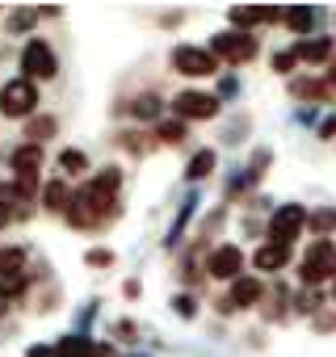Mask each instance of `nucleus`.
Wrapping results in <instances>:
<instances>
[{"label":"nucleus","instance_id":"nucleus-1","mask_svg":"<svg viewBox=\"0 0 336 357\" xmlns=\"http://www.w3.org/2000/svg\"><path fill=\"white\" fill-rule=\"evenodd\" d=\"M0 114L30 122V118L38 114V84L26 80V76H17V80H9V84H0Z\"/></svg>","mask_w":336,"mask_h":357},{"label":"nucleus","instance_id":"nucleus-2","mask_svg":"<svg viewBox=\"0 0 336 357\" xmlns=\"http://www.w3.org/2000/svg\"><path fill=\"white\" fill-rule=\"evenodd\" d=\"M22 72H26V80H34V84L59 76V59H55V51H51L47 38H30V43L22 47Z\"/></svg>","mask_w":336,"mask_h":357},{"label":"nucleus","instance_id":"nucleus-3","mask_svg":"<svg viewBox=\"0 0 336 357\" xmlns=\"http://www.w3.org/2000/svg\"><path fill=\"white\" fill-rule=\"evenodd\" d=\"M303 282L307 286H319V282H336V244L332 240H315L311 248H307V257H303Z\"/></svg>","mask_w":336,"mask_h":357},{"label":"nucleus","instance_id":"nucleus-4","mask_svg":"<svg viewBox=\"0 0 336 357\" xmlns=\"http://www.w3.org/2000/svg\"><path fill=\"white\" fill-rule=\"evenodd\" d=\"M211 55L227 59V63H248V59H257V38L240 34V30H223L211 38Z\"/></svg>","mask_w":336,"mask_h":357},{"label":"nucleus","instance_id":"nucleus-5","mask_svg":"<svg viewBox=\"0 0 336 357\" xmlns=\"http://www.w3.org/2000/svg\"><path fill=\"white\" fill-rule=\"evenodd\" d=\"M173 114L181 122H202V118H215L219 114V97L215 93H202V89H181L173 97Z\"/></svg>","mask_w":336,"mask_h":357},{"label":"nucleus","instance_id":"nucleus-6","mask_svg":"<svg viewBox=\"0 0 336 357\" xmlns=\"http://www.w3.org/2000/svg\"><path fill=\"white\" fill-rule=\"evenodd\" d=\"M303 227H307V211L303 206H277L273 211V219H269V244H282V248H290L298 236H303Z\"/></svg>","mask_w":336,"mask_h":357},{"label":"nucleus","instance_id":"nucleus-7","mask_svg":"<svg viewBox=\"0 0 336 357\" xmlns=\"http://www.w3.org/2000/svg\"><path fill=\"white\" fill-rule=\"evenodd\" d=\"M173 68L190 80H202V76H215L219 72V59L211 55V47H177L173 51Z\"/></svg>","mask_w":336,"mask_h":357},{"label":"nucleus","instance_id":"nucleus-8","mask_svg":"<svg viewBox=\"0 0 336 357\" xmlns=\"http://www.w3.org/2000/svg\"><path fill=\"white\" fill-rule=\"evenodd\" d=\"M206 273H211L215 282H236V278H244V252H240L236 244H219V248L206 257Z\"/></svg>","mask_w":336,"mask_h":357},{"label":"nucleus","instance_id":"nucleus-9","mask_svg":"<svg viewBox=\"0 0 336 357\" xmlns=\"http://www.w3.org/2000/svg\"><path fill=\"white\" fill-rule=\"evenodd\" d=\"M72 190H68V176H55V181H47V190H43V206L51 211V215H68V206H72Z\"/></svg>","mask_w":336,"mask_h":357},{"label":"nucleus","instance_id":"nucleus-10","mask_svg":"<svg viewBox=\"0 0 336 357\" xmlns=\"http://www.w3.org/2000/svg\"><path fill=\"white\" fill-rule=\"evenodd\" d=\"M59 135V118L55 114H34L30 122H26V143H34V147H43L47 139H55Z\"/></svg>","mask_w":336,"mask_h":357},{"label":"nucleus","instance_id":"nucleus-11","mask_svg":"<svg viewBox=\"0 0 336 357\" xmlns=\"http://www.w3.org/2000/svg\"><path fill=\"white\" fill-rule=\"evenodd\" d=\"M261 294H265V290H261V282H257V278H236V282H231V294H227V303L240 311V307H252V303H261Z\"/></svg>","mask_w":336,"mask_h":357},{"label":"nucleus","instance_id":"nucleus-12","mask_svg":"<svg viewBox=\"0 0 336 357\" xmlns=\"http://www.w3.org/2000/svg\"><path fill=\"white\" fill-rule=\"evenodd\" d=\"M290 261V248H282V244H261L257 252H252V265L261 269V273H273V269H282Z\"/></svg>","mask_w":336,"mask_h":357},{"label":"nucleus","instance_id":"nucleus-13","mask_svg":"<svg viewBox=\"0 0 336 357\" xmlns=\"http://www.w3.org/2000/svg\"><path fill=\"white\" fill-rule=\"evenodd\" d=\"M215 164H219V155H215L211 147H202V151H194V155H190L185 176H190V181H206V176L215 172Z\"/></svg>","mask_w":336,"mask_h":357},{"label":"nucleus","instance_id":"nucleus-14","mask_svg":"<svg viewBox=\"0 0 336 357\" xmlns=\"http://www.w3.org/2000/svg\"><path fill=\"white\" fill-rule=\"evenodd\" d=\"M160 109H164V101H160L155 93H139V97L130 101V114H135L139 122H160Z\"/></svg>","mask_w":336,"mask_h":357},{"label":"nucleus","instance_id":"nucleus-15","mask_svg":"<svg viewBox=\"0 0 336 357\" xmlns=\"http://www.w3.org/2000/svg\"><path fill=\"white\" fill-rule=\"evenodd\" d=\"M26 273V248H0V282Z\"/></svg>","mask_w":336,"mask_h":357},{"label":"nucleus","instance_id":"nucleus-16","mask_svg":"<svg viewBox=\"0 0 336 357\" xmlns=\"http://www.w3.org/2000/svg\"><path fill=\"white\" fill-rule=\"evenodd\" d=\"M294 55H298V63H319V59H328V55H332V43H328V38L298 43V47H294Z\"/></svg>","mask_w":336,"mask_h":357},{"label":"nucleus","instance_id":"nucleus-17","mask_svg":"<svg viewBox=\"0 0 336 357\" xmlns=\"http://www.w3.org/2000/svg\"><path fill=\"white\" fill-rule=\"evenodd\" d=\"M59 168H63V176H80V172H89V155L80 147H63L59 151Z\"/></svg>","mask_w":336,"mask_h":357},{"label":"nucleus","instance_id":"nucleus-18","mask_svg":"<svg viewBox=\"0 0 336 357\" xmlns=\"http://www.w3.org/2000/svg\"><path fill=\"white\" fill-rule=\"evenodd\" d=\"M89 349H93V340H89V336H80V332L59 336V344H55V353H59V357H89Z\"/></svg>","mask_w":336,"mask_h":357},{"label":"nucleus","instance_id":"nucleus-19","mask_svg":"<svg viewBox=\"0 0 336 357\" xmlns=\"http://www.w3.org/2000/svg\"><path fill=\"white\" fill-rule=\"evenodd\" d=\"M194 211H198V194H190V198L181 202V211H177V223H173V227H168V240H164L168 248H173V244H177V236L185 231V223L194 219Z\"/></svg>","mask_w":336,"mask_h":357},{"label":"nucleus","instance_id":"nucleus-20","mask_svg":"<svg viewBox=\"0 0 336 357\" xmlns=\"http://www.w3.org/2000/svg\"><path fill=\"white\" fill-rule=\"evenodd\" d=\"M155 139L160 143H181L185 139V122L181 118H160L155 122Z\"/></svg>","mask_w":336,"mask_h":357},{"label":"nucleus","instance_id":"nucleus-21","mask_svg":"<svg viewBox=\"0 0 336 357\" xmlns=\"http://www.w3.org/2000/svg\"><path fill=\"white\" fill-rule=\"evenodd\" d=\"M286 26H290L294 34H311V26H315V9H307V5L290 9V13H286Z\"/></svg>","mask_w":336,"mask_h":357},{"label":"nucleus","instance_id":"nucleus-22","mask_svg":"<svg viewBox=\"0 0 336 357\" xmlns=\"http://www.w3.org/2000/svg\"><path fill=\"white\" fill-rule=\"evenodd\" d=\"M38 17H43L38 9H17V13L9 17V34H26V30H34V26H38Z\"/></svg>","mask_w":336,"mask_h":357},{"label":"nucleus","instance_id":"nucleus-23","mask_svg":"<svg viewBox=\"0 0 336 357\" xmlns=\"http://www.w3.org/2000/svg\"><path fill=\"white\" fill-rule=\"evenodd\" d=\"M307 227L311 231H336V211H311L307 215Z\"/></svg>","mask_w":336,"mask_h":357},{"label":"nucleus","instance_id":"nucleus-24","mask_svg":"<svg viewBox=\"0 0 336 357\" xmlns=\"http://www.w3.org/2000/svg\"><path fill=\"white\" fill-rule=\"evenodd\" d=\"M290 93L294 97H328V84H319V80H294Z\"/></svg>","mask_w":336,"mask_h":357},{"label":"nucleus","instance_id":"nucleus-25","mask_svg":"<svg viewBox=\"0 0 336 357\" xmlns=\"http://www.w3.org/2000/svg\"><path fill=\"white\" fill-rule=\"evenodd\" d=\"M84 265H89V269H105V265H114V252H109V248H89V252H84Z\"/></svg>","mask_w":336,"mask_h":357},{"label":"nucleus","instance_id":"nucleus-26","mask_svg":"<svg viewBox=\"0 0 336 357\" xmlns=\"http://www.w3.org/2000/svg\"><path fill=\"white\" fill-rule=\"evenodd\" d=\"M173 311H177L181 319H194V315H198V303H194L190 294H177V298H173Z\"/></svg>","mask_w":336,"mask_h":357},{"label":"nucleus","instance_id":"nucleus-27","mask_svg":"<svg viewBox=\"0 0 336 357\" xmlns=\"http://www.w3.org/2000/svg\"><path fill=\"white\" fill-rule=\"evenodd\" d=\"M298 63V55L294 51H282V55H273V72H290Z\"/></svg>","mask_w":336,"mask_h":357},{"label":"nucleus","instance_id":"nucleus-28","mask_svg":"<svg viewBox=\"0 0 336 357\" xmlns=\"http://www.w3.org/2000/svg\"><path fill=\"white\" fill-rule=\"evenodd\" d=\"M26 357H59V353H55L51 344H30V349H26Z\"/></svg>","mask_w":336,"mask_h":357},{"label":"nucleus","instance_id":"nucleus-29","mask_svg":"<svg viewBox=\"0 0 336 357\" xmlns=\"http://www.w3.org/2000/svg\"><path fill=\"white\" fill-rule=\"evenodd\" d=\"M89 357H114V349H109V344H101V340H93V349H89Z\"/></svg>","mask_w":336,"mask_h":357},{"label":"nucleus","instance_id":"nucleus-30","mask_svg":"<svg viewBox=\"0 0 336 357\" xmlns=\"http://www.w3.org/2000/svg\"><path fill=\"white\" fill-rule=\"evenodd\" d=\"M315 328H319V332H332V328H336V315H319Z\"/></svg>","mask_w":336,"mask_h":357},{"label":"nucleus","instance_id":"nucleus-31","mask_svg":"<svg viewBox=\"0 0 336 357\" xmlns=\"http://www.w3.org/2000/svg\"><path fill=\"white\" fill-rule=\"evenodd\" d=\"M319 135H323V139H332V135H336V118H328V122L319 126Z\"/></svg>","mask_w":336,"mask_h":357},{"label":"nucleus","instance_id":"nucleus-32","mask_svg":"<svg viewBox=\"0 0 336 357\" xmlns=\"http://www.w3.org/2000/svg\"><path fill=\"white\" fill-rule=\"evenodd\" d=\"M328 89H336V59H332V68H328Z\"/></svg>","mask_w":336,"mask_h":357},{"label":"nucleus","instance_id":"nucleus-33","mask_svg":"<svg viewBox=\"0 0 336 357\" xmlns=\"http://www.w3.org/2000/svg\"><path fill=\"white\" fill-rule=\"evenodd\" d=\"M332 298H336V282H332Z\"/></svg>","mask_w":336,"mask_h":357}]
</instances>
